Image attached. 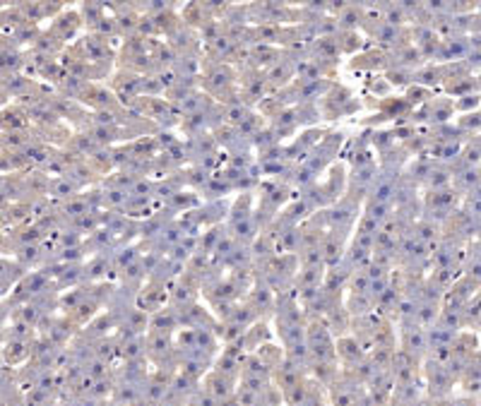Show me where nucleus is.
Wrapping results in <instances>:
<instances>
[{"mask_svg":"<svg viewBox=\"0 0 481 406\" xmlns=\"http://www.w3.org/2000/svg\"><path fill=\"white\" fill-rule=\"evenodd\" d=\"M409 406H428L426 401H414V404H409Z\"/></svg>","mask_w":481,"mask_h":406,"instance_id":"7","label":"nucleus"},{"mask_svg":"<svg viewBox=\"0 0 481 406\" xmlns=\"http://www.w3.org/2000/svg\"><path fill=\"white\" fill-rule=\"evenodd\" d=\"M339 260H342V245L330 238V241L323 245V262L332 267V264H337Z\"/></svg>","mask_w":481,"mask_h":406,"instance_id":"3","label":"nucleus"},{"mask_svg":"<svg viewBox=\"0 0 481 406\" xmlns=\"http://www.w3.org/2000/svg\"><path fill=\"white\" fill-rule=\"evenodd\" d=\"M36 318H39V310H36V308H27V310H24V320H27V322H34V320H36Z\"/></svg>","mask_w":481,"mask_h":406,"instance_id":"5","label":"nucleus"},{"mask_svg":"<svg viewBox=\"0 0 481 406\" xmlns=\"http://www.w3.org/2000/svg\"><path fill=\"white\" fill-rule=\"evenodd\" d=\"M149 346H152L154 353H166L169 351V337H166L164 332H156L152 337V341H149Z\"/></svg>","mask_w":481,"mask_h":406,"instance_id":"4","label":"nucleus"},{"mask_svg":"<svg viewBox=\"0 0 481 406\" xmlns=\"http://www.w3.org/2000/svg\"><path fill=\"white\" fill-rule=\"evenodd\" d=\"M452 406H476V404H474L471 399H459V401H455Z\"/></svg>","mask_w":481,"mask_h":406,"instance_id":"6","label":"nucleus"},{"mask_svg":"<svg viewBox=\"0 0 481 406\" xmlns=\"http://www.w3.org/2000/svg\"><path fill=\"white\" fill-rule=\"evenodd\" d=\"M339 356H342L347 363L356 365V363L363 358V356H361L359 341H356V339H342V341H339Z\"/></svg>","mask_w":481,"mask_h":406,"instance_id":"2","label":"nucleus"},{"mask_svg":"<svg viewBox=\"0 0 481 406\" xmlns=\"http://www.w3.org/2000/svg\"><path fill=\"white\" fill-rule=\"evenodd\" d=\"M207 392L217 396L219 401H226L231 396V377H226V375H221V373H214L207 380Z\"/></svg>","mask_w":481,"mask_h":406,"instance_id":"1","label":"nucleus"}]
</instances>
